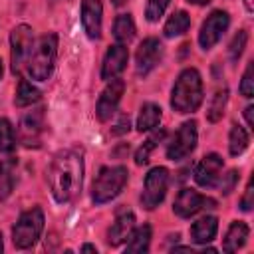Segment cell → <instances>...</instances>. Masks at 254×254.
Wrapping results in <instances>:
<instances>
[{"instance_id": "cell-1", "label": "cell", "mask_w": 254, "mask_h": 254, "mask_svg": "<svg viewBox=\"0 0 254 254\" xmlns=\"http://www.w3.org/2000/svg\"><path fill=\"white\" fill-rule=\"evenodd\" d=\"M48 185L52 189V194L58 202H69L75 198L83 185V157L81 151L67 149L60 151L48 171H46Z\"/></svg>"}, {"instance_id": "cell-2", "label": "cell", "mask_w": 254, "mask_h": 254, "mask_svg": "<svg viewBox=\"0 0 254 254\" xmlns=\"http://www.w3.org/2000/svg\"><path fill=\"white\" fill-rule=\"evenodd\" d=\"M202 103V79L194 67H187L179 73L173 91H171V107L177 113H192Z\"/></svg>"}, {"instance_id": "cell-3", "label": "cell", "mask_w": 254, "mask_h": 254, "mask_svg": "<svg viewBox=\"0 0 254 254\" xmlns=\"http://www.w3.org/2000/svg\"><path fill=\"white\" fill-rule=\"evenodd\" d=\"M56 54H58V36L56 34H44L38 44L32 48V54L28 58V73L36 81H46L56 65Z\"/></svg>"}, {"instance_id": "cell-4", "label": "cell", "mask_w": 254, "mask_h": 254, "mask_svg": "<svg viewBox=\"0 0 254 254\" xmlns=\"http://www.w3.org/2000/svg\"><path fill=\"white\" fill-rule=\"evenodd\" d=\"M127 169L117 165V167H101L95 181H93V187H91V198L95 204H105L109 200H113L121 190L123 187L127 185Z\"/></svg>"}, {"instance_id": "cell-5", "label": "cell", "mask_w": 254, "mask_h": 254, "mask_svg": "<svg viewBox=\"0 0 254 254\" xmlns=\"http://www.w3.org/2000/svg\"><path fill=\"white\" fill-rule=\"evenodd\" d=\"M42 230H44V212H42V208L34 206L30 210L22 212L20 218L16 220V224L12 228V242L18 250H26L36 244Z\"/></svg>"}, {"instance_id": "cell-6", "label": "cell", "mask_w": 254, "mask_h": 254, "mask_svg": "<svg viewBox=\"0 0 254 254\" xmlns=\"http://www.w3.org/2000/svg\"><path fill=\"white\" fill-rule=\"evenodd\" d=\"M34 48V34L28 24H20L10 34V64L12 71L16 75L22 73L24 65L28 64V58Z\"/></svg>"}, {"instance_id": "cell-7", "label": "cell", "mask_w": 254, "mask_h": 254, "mask_svg": "<svg viewBox=\"0 0 254 254\" xmlns=\"http://www.w3.org/2000/svg\"><path fill=\"white\" fill-rule=\"evenodd\" d=\"M169 189V171L165 167H153L143 183V192H141V204L147 210L157 208L167 194Z\"/></svg>"}, {"instance_id": "cell-8", "label": "cell", "mask_w": 254, "mask_h": 254, "mask_svg": "<svg viewBox=\"0 0 254 254\" xmlns=\"http://www.w3.org/2000/svg\"><path fill=\"white\" fill-rule=\"evenodd\" d=\"M196 147V121H185L175 133L173 141L167 145L169 161H183Z\"/></svg>"}, {"instance_id": "cell-9", "label": "cell", "mask_w": 254, "mask_h": 254, "mask_svg": "<svg viewBox=\"0 0 254 254\" xmlns=\"http://www.w3.org/2000/svg\"><path fill=\"white\" fill-rule=\"evenodd\" d=\"M228 24H230L228 12H224V10H214V12L202 22V26H200V32H198V44H200V48H202V50H210V48L222 38V34L226 32Z\"/></svg>"}, {"instance_id": "cell-10", "label": "cell", "mask_w": 254, "mask_h": 254, "mask_svg": "<svg viewBox=\"0 0 254 254\" xmlns=\"http://www.w3.org/2000/svg\"><path fill=\"white\" fill-rule=\"evenodd\" d=\"M214 204H216V202H214L212 198L202 196V194L196 192L194 189H183V190H179V194H177V198H175V202H173V210H175V214L181 216V218H190V216H194L198 210H202V208H212Z\"/></svg>"}, {"instance_id": "cell-11", "label": "cell", "mask_w": 254, "mask_h": 254, "mask_svg": "<svg viewBox=\"0 0 254 254\" xmlns=\"http://www.w3.org/2000/svg\"><path fill=\"white\" fill-rule=\"evenodd\" d=\"M44 107L32 109L28 113L22 115L20 119V127H18V135H20V143L26 147H38L40 137L44 133Z\"/></svg>"}, {"instance_id": "cell-12", "label": "cell", "mask_w": 254, "mask_h": 254, "mask_svg": "<svg viewBox=\"0 0 254 254\" xmlns=\"http://www.w3.org/2000/svg\"><path fill=\"white\" fill-rule=\"evenodd\" d=\"M125 91V81L115 77V79H109L107 87L101 91L99 99H97V107H95V113H97V119L99 121H109L111 115L117 111V105L121 101V95Z\"/></svg>"}, {"instance_id": "cell-13", "label": "cell", "mask_w": 254, "mask_h": 254, "mask_svg": "<svg viewBox=\"0 0 254 254\" xmlns=\"http://www.w3.org/2000/svg\"><path fill=\"white\" fill-rule=\"evenodd\" d=\"M222 157L216 155V153H208L204 155L198 165L194 167V181L198 187L202 189H214L218 179H220V171H222Z\"/></svg>"}, {"instance_id": "cell-14", "label": "cell", "mask_w": 254, "mask_h": 254, "mask_svg": "<svg viewBox=\"0 0 254 254\" xmlns=\"http://www.w3.org/2000/svg\"><path fill=\"white\" fill-rule=\"evenodd\" d=\"M163 58V46L157 38H147L141 42V46L137 48L135 54V62H137V73L139 75H147L149 71H153L157 67V64Z\"/></svg>"}, {"instance_id": "cell-15", "label": "cell", "mask_w": 254, "mask_h": 254, "mask_svg": "<svg viewBox=\"0 0 254 254\" xmlns=\"http://www.w3.org/2000/svg\"><path fill=\"white\" fill-rule=\"evenodd\" d=\"M127 60H129V52L123 44H113L105 58H103V65H101V79L109 81V79H115L127 65Z\"/></svg>"}, {"instance_id": "cell-16", "label": "cell", "mask_w": 254, "mask_h": 254, "mask_svg": "<svg viewBox=\"0 0 254 254\" xmlns=\"http://www.w3.org/2000/svg\"><path fill=\"white\" fill-rule=\"evenodd\" d=\"M135 228V214L131 210H117L113 224L107 230V244L109 246H119L125 240H129L131 232Z\"/></svg>"}, {"instance_id": "cell-17", "label": "cell", "mask_w": 254, "mask_h": 254, "mask_svg": "<svg viewBox=\"0 0 254 254\" xmlns=\"http://www.w3.org/2000/svg\"><path fill=\"white\" fill-rule=\"evenodd\" d=\"M101 16H103L101 0H81V24L91 40L101 38Z\"/></svg>"}, {"instance_id": "cell-18", "label": "cell", "mask_w": 254, "mask_h": 254, "mask_svg": "<svg viewBox=\"0 0 254 254\" xmlns=\"http://www.w3.org/2000/svg\"><path fill=\"white\" fill-rule=\"evenodd\" d=\"M248 234H250V228H248L246 222H240V220L232 222L228 226V230H226V236H224V242H222V250L228 252V254L230 252H238L246 244Z\"/></svg>"}, {"instance_id": "cell-19", "label": "cell", "mask_w": 254, "mask_h": 254, "mask_svg": "<svg viewBox=\"0 0 254 254\" xmlns=\"http://www.w3.org/2000/svg\"><path fill=\"white\" fill-rule=\"evenodd\" d=\"M216 230H218L216 216H202L190 226V238L196 244H206L216 236Z\"/></svg>"}, {"instance_id": "cell-20", "label": "cell", "mask_w": 254, "mask_h": 254, "mask_svg": "<svg viewBox=\"0 0 254 254\" xmlns=\"http://www.w3.org/2000/svg\"><path fill=\"white\" fill-rule=\"evenodd\" d=\"M16 167H18V159L16 157L0 161V200H6L12 194V190H14Z\"/></svg>"}, {"instance_id": "cell-21", "label": "cell", "mask_w": 254, "mask_h": 254, "mask_svg": "<svg viewBox=\"0 0 254 254\" xmlns=\"http://www.w3.org/2000/svg\"><path fill=\"white\" fill-rule=\"evenodd\" d=\"M161 107L155 105V103H143L141 105V111H139V117H137V131H151L155 129L159 123H161Z\"/></svg>"}, {"instance_id": "cell-22", "label": "cell", "mask_w": 254, "mask_h": 254, "mask_svg": "<svg viewBox=\"0 0 254 254\" xmlns=\"http://www.w3.org/2000/svg\"><path fill=\"white\" fill-rule=\"evenodd\" d=\"M135 36V22L131 18V14H119L113 22V38L117 40V44L127 46Z\"/></svg>"}, {"instance_id": "cell-23", "label": "cell", "mask_w": 254, "mask_h": 254, "mask_svg": "<svg viewBox=\"0 0 254 254\" xmlns=\"http://www.w3.org/2000/svg\"><path fill=\"white\" fill-rule=\"evenodd\" d=\"M149 242H151V226L149 224L133 228V232L129 236V242L125 246V252H147Z\"/></svg>"}, {"instance_id": "cell-24", "label": "cell", "mask_w": 254, "mask_h": 254, "mask_svg": "<svg viewBox=\"0 0 254 254\" xmlns=\"http://www.w3.org/2000/svg\"><path fill=\"white\" fill-rule=\"evenodd\" d=\"M189 28H190V16H189L185 10H179V12H175V14L167 20L163 32H165L167 38H175V36H183Z\"/></svg>"}, {"instance_id": "cell-25", "label": "cell", "mask_w": 254, "mask_h": 254, "mask_svg": "<svg viewBox=\"0 0 254 254\" xmlns=\"http://www.w3.org/2000/svg\"><path fill=\"white\" fill-rule=\"evenodd\" d=\"M36 101H40V89L34 87L32 83H28L26 79H20L18 89H16V97H14L16 107H28Z\"/></svg>"}, {"instance_id": "cell-26", "label": "cell", "mask_w": 254, "mask_h": 254, "mask_svg": "<svg viewBox=\"0 0 254 254\" xmlns=\"http://www.w3.org/2000/svg\"><path fill=\"white\" fill-rule=\"evenodd\" d=\"M248 143H250V139H248L246 129L240 127V125H232L230 135H228V151H230V155H232V157L242 155V153L246 151Z\"/></svg>"}, {"instance_id": "cell-27", "label": "cell", "mask_w": 254, "mask_h": 254, "mask_svg": "<svg viewBox=\"0 0 254 254\" xmlns=\"http://www.w3.org/2000/svg\"><path fill=\"white\" fill-rule=\"evenodd\" d=\"M226 101H228V91H226V87H222V89H218L214 95H212V101H210V105H208V109H206V117H208V121H218L220 117H222V113H224V107H226Z\"/></svg>"}, {"instance_id": "cell-28", "label": "cell", "mask_w": 254, "mask_h": 254, "mask_svg": "<svg viewBox=\"0 0 254 254\" xmlns=\"http://www.w3.org/2000/svg\"><path fill=\"white\" fill-rule=\"evenodd\" d=\"M165 137V129H159V131H155L139 149H137V153H135V163L137 165H145L147 161H149V155L153 153V149L161 143V139Z\"/></svg>"}, {"instance_id": "cell-29", "label": "cell", "mask_w": 254, "mask_h": 254, "mask_svg": "<svg viewBox=\"0 0 254 254\" xmlns=\"http://www.w3.org/2000/svg\"><path fill=\"white\" fill-rule=\"evenodd\" d=\"M16 147V135L14 127L8 119H0V153H12Z\"/></svg>"}, {"instance_id": "cell-30", "label": "cell", "mask_w": 254, "mask_h": 254, "mask_svg": "<svg viewBox=\"0 0 254 254\" xmlns=\"http://www.w3.org/2000/svg\"><path fill=\"white\" fill-rule=\"evenodd\" d=\"M246 42H248V34H246V30H238V34L232 38L230 48H228L230 62H238V58L242 56V52H244V48H246Z\"/></svg>"}, {"instance_id": "cell-31", "label": "cell", "mask_w": 254, "mask_h": 254, "mask_svg": "<svg viewBox=\"0 0 254 254\" xmlns=\"http://www.w3.org/2000/svg\"><path fill=\"white\" fill-rule=\"evenodd\" d=\"M169 2H171V0H147V8H145L147 20H149V22H157V20L163 16V12L167 10Z\"/></svg>"}, {"instance_id": "cell-32", "label": "cell", "mask_w": 254, "mask_h": 254, "mask_svg": "<svg viewBox=\"0 0 254 254\" xmlns=\"http://www.w3.org/2000/svg\"><path fill=\"white\" fill-rule=\"evenodd\" d=\"M252 69H254V64L250 62L244 69V75H242V81H240V93L244 97H252L254 95V79H252Z\"/></svg>"}, {"instance_id": "cell-33", "label": "cell", "mask_w": 254, "mask_h": 254, "mask_svg": "<svg viewBox=\"0 0 254 254\" xmlns=\"http://www.w3.org/2000/svg\"><path fill=\"white\" fill-rule=\"evenodd\" d=\"M236 183H238V171L230 169L226 175H222V179H218L216 185L220 187V192H222V194H230V192L234 190Z\"/></svg>"}, {"instance_id": "cell-34", "label": "cell", "mask_w": 254, "mask_h": 254, "mask_svg": "<svg viewBox=\"0 0 254 254\" xmlns=\"http://www.w3.org/2000/svg\"><path fill=\"white\" fill-rule=\"evenodd\" d=\"M252 206H254V187H252V179H250L248 185H246V192H244V196L240 198V208H242L244 212H248Z\"/></svg>"}, {"instance_id": "cell-35", "label": "cell", "mask_w": 254, "mask_h": 254, "mask_svg": "<svg viewBox=\"0 0 254 254\" xmlns=\"http://www.w3.org/2000/svg\"><path fill=\"white\" fill-rule=\"evenodd\" d=\"M129 121H131V119H129V113H121L119 121H117V123L113 125V129H111V133H113V135H125V133L129 131V127H131Z\"/></svg>"}, {"instance_id": "cell-36", "label": "cell", "mask_w": 254, "mask_h": 254, "mask_svg": "<svg viewBox=\"0 0 254 254\" xmlns=\"http://www.w3.org/2000/svg\"><path fill=\"white\" fill-rule=\"evenodd\" d=\"M252 111H254V107H252V105H248V107L244 109V117H246V123H248V127H250V129H254V119H252Z\"/></svg>"}, {"instance_id": "cell-37", "label": "cell", "mask_w": 254, "mask_h": 254, "mask_svg": "<svg viewBox=\"0 0 254 254\" xmlns=\"http://www.w3.org/2000/svg\"><path fill=\"white\" fill-rule=\"evenodd\" d=\"M81 252H97V248L91 246V244H83V246H81Z\"/></svg>"}, {"instance_id": "cell-38", "label": "cell", "mask_w": 254, "mask_h": 254, "mask_svg": "<svg viewBox=\"0 0 254 254\" xmlns=\"http://www.w3.org/2000/svg\"><path fill=\"white\" fill-rule=\"evenodd\" d=\"M190 4H196V6H204V4H208L210 0H189Z\"/></svg>"}, {"instance_id": "cell-39", "label": "cell", "mask_w": 254, "mask_h": 254, "mask_svg": "<svg viewBox=\"0 0 254 254\" xmlns=\"http://www.w3.org/2000/svg\"><path fill=\"white\" fill-rule=\"evenodd\" d=\"M244 6H246V10H248V12H252V10H254V4H252V0H244Z\"/></svg>"}, {"instance_id": "cell-40", "label": "cell", "mask_w": 254, "mask_h": 254, "mask_svg": "<svg viewBox=\"0 0 254 254\" xmlns=\"http://www.w3.org/2000/svg\"><path fill=\"white\" fill-rule=\"evenodd\" d=\"M125 2H127V0H111V4H113V6H117V8H119V6H123Z\"/></svg>"}, {"instance_id": "cell-41", "label": "cell", "mask_w": 254, "mask_h": 254, "mask_svg": "<svg viewBox=\"0 0 254 254\" xmlns=\"http://www.w3.org/2000/svg\"><path fill=\"white\" fill-rule=\"evenodd\" d=\"M2 73H4V65H2V60H0V79H2Z\"/></svg>"}, {"instance_id": "cell-42", "label": "cell", "mask_w": 254, "mask_h": 254, "mask_svg": "<svg viewBox=\"0 0 254 254\" xmlns=\"http://www.w3.org/2000/svg\"><path fill=\"white\" fill-rule=\"evenodd\" d=\"M2 248H4V242H2V234H0V252H2Z\"/></svg>"}]
</instances>
